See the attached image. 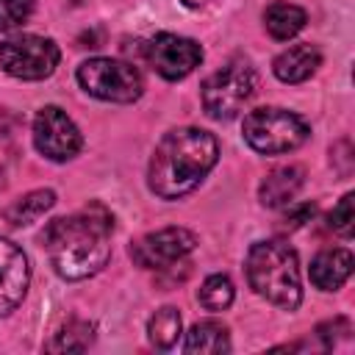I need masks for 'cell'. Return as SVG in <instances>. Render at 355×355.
<instances>
[{
	"label": "cell",
	"mask_w": 355,
	"mask_h": 355,
	"mask_svg": "<svg viewBox=\"0 0 355 355\" xmlns=\"http://www.w3.org/2000/svg\"><path fill=\"white\" fill-rule=\"evenodd\" d=\"M114 219L103 205H86L72 216L53 219L44 233V250L53 269L64 280H83L97 275L111 255Z\"/></svg>",
	"instance_id": "1"
},
{
	"label": "cell",
	"mask_w": 355,
	"mask_h": 355,
	"mask_svg": "<svg viewBox=\"0 0 355 355\" xmlns=\"http://www.w3.org/2000/svg\"><path fill=\"white\" fill-rule=\"evenodd\" d=\"M219 158V144L208 130L178 128L169 130L153 150L147 166L150 191L161 200H178L194 191L202 178L214 169Z\"/></svg>",
	"instance_id": "2"
},
{
	"label": "cell",
	"mask_w": 355,
	"mask_h": 355,
	"mask_svg": "<svg viewBox=\"0 0 355 355\" xmlns=\"http://www.w3.org/2000/svg\"><path fill=\"white\" fill-rule=\"evenodd\" d=\"M247 280L272 305L294 311L302 302L297 252L286 241H258L247 252Z\"/></svg>",
	"instance_id": "3"
},
{
	"label": "cell",
	"mask_w": 355,
	"mask_h": 355,
	"mask_svg": "<svg viewBox=\"0 0 355 355\" xmlns=\"http://www.w3.org/2000/svg\"><path fill=\"white\" fill-rule=\"evenodd\" d=\"M244 139L263 155H280L297 150L308 139V125L286 108H255L244 116Z\"/></svg>",
	"instance_id": "4"
},
{
	"label": "cell",
	"mask_w": 355,
	"mask_h": 355,
	"mask_svg": "<svg viewBox=\"0 0 355 355\" xmlns=\"http://www.w3.org/2000/svg\"><path fill=\"white\" fill-rule=\"evenodd\" d=\"M255 92V69L244 58H230L202 83V108L214 119H230Z\"/></svg>",
	"instance_id": "5"
},
{
	"label": "cell",
	"mask_w": 355,
	"mask_h": 355,
	"mask_svg": "<svg viewBox=\"0 0 355 355\" xmlns=\"http://www.w3.org/2000/svg\"><path fill=\"white\" fill-rule=\"evenodd\" d=\"M78 83L92 97L108 103H133L141 97V75L133 64L119 58H89L78 67Z\"/></svg>",
	"instance_id": "6"
},
{
	"label": "cell",
	"mask_w": 355,
	"mask_h": 355,
	"mask_svg": "<svg viewBox=\"0 0 355 355\" xmlns=\"http://www.w3.org/2000/svg\"><path fill=\"white\" fill-rule=\"evenodd\" d=\"M61 50L53 39L36 33H19L0 42V67L19 80H42L58 67Z\"/></svg>",
	"instance_id": "7"
},
{
	"label": "cell",
	"mask_w": 355,
	"mask_h": 355,
	"mask_svg": "<svg viewBox=\"0 0 355 355\" xmlns=\"http://www.w3.org/2000/svg\"><path fill=\"white\" fill-rule=\"evenodd\" d=\"M33 144L50 161H69L80 153L83 136L58 105H44L33 119Z\"/></svg>",
	"instance_id": "8"
},
{
	"label": "cell",
	"mask_w": 355,
	"mask_h": 355,
	"mask_svg": "<svg viewBox=\"0 0 355 355\" xmlns=\"http://www.w3.org/2000/svg\"><path fill=\"white\" fill-rule=\"evenodd\" d=\"M144 58L161 78L180 80L194 67H200L202 47L194 39H186L178 33H158L144 44Z\"/></svg>",
	"instance_id": "9"
},
{
	"label": "cell",
	"mask_w": 355,
	"mask_h": 355,
	"mask_svg": "<svg viewBox=\"0 0 355 355\" xmlns=\"http://www.w3.org/2000/svg\"><path fill=\"white\" fill-rule=\"evenodd\" d=\"M197 244V236L186 227H164L141 236L130 244V258L141 269H166L186 258Z\"/></svg>",
	"instance_id": "10"
},
{
	"label": "cell",
	"mask_w": 355,
	"mask_h": 355,
	"mask_svg": "<svg viewBox=\"0 0 355 355\" xmlns=\"http://www.w3.org/2000/svg\"><path fill=\"white\" fill-rule=\"evenodd\" d=\"M28 277L31 272H28L25 252L14 241L0 239V316L14 311L22 302Z\"/></svg>",
	"instance_id": "11"
},
{
	"label": "cell",
	"mask_w": 355,
	"mask_h": 355,
	"mask_svg": "<svg viewBox=\"0 0 355 355\" xmlns=\"http://www.w3.org/2000/svg\"><path fill=\"white\" fill-rule=\"evenodd\" d=\"M302 180H305V175H302L300 166H294V164L277 166V169H272V172L261 180V186H258V200H261L266 208H280V205H286V202L294 200V194L302 189Z\"/></svg>",
	"instance_id": "12"
},
{
	"label": "cell",
	"mask_w": 355,
	"mask_h": 355,
	"mask_svg": "<svg viewBox=\"0 0 355 355\" xmlns=\"http://www.w3.org/2000/svg\"><path fill=\"white\" fill-rule=\"evenodd\" d=\"M352 272L349 250H324L311 261V283L322 291H336L347 283Z\"/></svg>",
	"instance_id": "13"
},
{
	"label": "cell",
	"mask_w": 355,
	"mask_h": 355,
	"mask_svg": "<svg viewBox=\"0 0 355 355\" xmlns=\"http://www.w3.org/2000/svg\"><path fill=\"white\" fill-rule=\"evenodd\" d=\"M319 64H322V55L313 44H294L275 58L272 69L283 83H302L316 72Z\"/></svg>",
	"instance_id": "14"
},
{
	"label": "cell",
	"mask_w": 355,
	"mask_h": 355,
	"mask_svg": "<svg viewBox=\"0 0 355 355\" xmlns=\"http://www.w3.org/2000/svg\"><path fill=\"white\" fill-rule=\"evenodd\" d=\"M186 352H200V355H214V352H227L230 349V336L227 327L216 319L197 322L186 333Z\"/></svg>",
	"instance_id": "15"
},
{
	"label": "cell",
	"mask_w": 355,
	"mask_h": 355,
	"mask_svg": "<svg viewBox=\"0 0 355 355\" xmlns=\"http://www.w3.org/2000/svg\"><path fill=\"white\" fill-rule=\"evenodd\" d=\"M263 25H266L272 39L286 42L305 28V11L300 6H291V3H272L263 11Z\"/></svg>",
	"instance_id": "16"
},
{
	"label": "cell",
	"mask_w": 355,
	"mask_h": 355,
	"mask_svg": "<svg viewBox=\"0 0 355 355\" xmlns=\"http://www.w3.org/2000/svg\"><path fill=\"white\" fill-rule=\"evenodd\" d=\"M53 205H55V194H53L50 189H36V191L19 197L17 202H11V205L3 211V216H6L8 225L22 227V225H31V222H36L39 216H44Z\"/></svg>",
	"instance_id": "17"
},
{
	"label": "cell",
	"mask_w": 355,
	"mask_h": 355,
	"mask_svg": "<svg viewBox=\"0 0 355 355\" xmlns=\"http://www.w3.org/2000/svg\"><path fill=\"white\" fill-rule=\"evenodd\" d=\"M147 336H150L153 347H158V349L175 347V341L180 336V313H178V308H172V305L158 308L147 322Z\"/></svg>",
	"instance_id": "18"
},
{
	"label": "cell",
	"mask_w": 355,
	"mask_h": 355,
	"mask_svg": "<svg viewBox=\"0 0 355 355\" xmlns=\"http://www.w3.org/2000/svg\"><path fill=\"white\" fill-rule=\"evenodd\" d=\"M94 338V327L89 322H80V319H72L67 327H61L55 333V338L47 344L50 352H83L89 349Z\"/></svg>",
	"instance_id": "19"
},
{
	"label": "cell",
	"mask_w": 355,
	"mask_h": 355,
	"mask_svg": "<svg viewBox=\"0 0 355 355\" xmlns=\"http://www.w3.org/2000/svg\"><path fill=\"white\" fill-rule=\"evenodd\" d=\"M197 300L208 311H225L233 302V283H230V277L227 275H211V277H205V283L200 286Z\"/></svg>",
	"instance_id": "20"
},
{
	"label": "cell",
	"mask_w": 355,
	"mask_h": 355,
	"mask_svg": "<svg viewBox=\"0 0 355 355\" xmlns=\"http://www.w3.org/2000/svg\"><path fill=\"white\" fill-rule=\"evenodd\" d=\"M330 227L344 239L352 236V227H355V197L352 194H344L338 205L330 211Z\"/></svg>",
	"instance_id": "21"
},
{
	"label": "cell",
	"mask_w": 355,
	"mask_h": 355,
	"mask_svg": "<svg viewBox=\"0 0 355 355\" xmlns=\"http://www.w3.org/2000/svg\"><path fill=\"white\" fill-rule=\"evenodd\" d=\"M33 14V0H0V31L22 25Z\"/></svg>",
	"instance_id": "22"
},
{
	"label": "cell",
	"mask_w": 355,
	"mask_h": 355,
	"mask_svg": "<svg viewBox=\"0 0 355 355\" xmlns=\"http://www.w3.org/2000/svg\"><path fill=\"white\" fill-rule=\"evenodd\" d=\"M349 333H352V324H349V319H344V316H336V319L322 322V324L316 327V336L322 338V347H324V349H333L336 341H338V338H349Z\"/></svg>",
	"instance_id": "23"
},
{
	"label": "cell",
	"mask_w": 355,
	"mask_h": 355,
	"mask_svg": "<svg viewBox=\"0 0 355 355\" xmlns=\"http://www.w3.org/2000/svg\"><path fill=\"white\" fill-rule=\"evenodd\" d=\"M313 211H316V208L308 205V202H305V205H297L291 214H286V225H288V227H300L302 222H308V219L313 216Z\"/></svg>",
	"instance_id": "24"
},
{
	"label": "cell",
	"mask_w": 355,
	"mask_h": 355,
	"mask_svg": "<svg viewBox=\"0 0 355 355\" xmlns=\"http://www.w3.org/2000/svg\"><path fill=\"white\" fill-rule=\"evenodd\" d=\"M183 6H189V8H211V6H216L219 0H180Z\"/></svg>",
	"instance_id": "25"
},
{
	"label": "cell",
	"mask_w": 355,
	"mask_h": 355,
	"mask_svg": "<svg viewBox=\"0 0 355 355\" xmlns=\"http://www.w3.org/2000/svg\"><path fill=\"white\" fill-rule=\"evenodd\" d=\"M69 3H75V6H78V3H83V0H69Z\"/></svg>",
	"instance_id": "26"
}]
</instances>
